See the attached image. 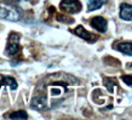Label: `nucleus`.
<instances>
[{
    "label": "nucleus",
    "instance_id": "f257e3e1",
    "mask_svg": "<svg viewBox=\"0 0 132 120\" xmlns=\"http://www.w3.org/2000/svg\"><path fill=\"white\" fill-rule=\"evenodd\" d=\"M0 18L10 22H18L22 18V13L15 5L0 1Z\"/></svg>",
    "mask_w": 132,
    "mask_h": 120
},
{
    "label": "nucleus",
    "instance_id": "f03ea898",
    "mask_svg": "<svg viewBox=\"0 0 132 120\" xmlns=\"http://www.w3.org/2000/svg\"><path fill=\"white\" fill-rule=\"evenodd\" d=\"M21 50L20 46V34L15 32H11L9 35V40H7V45L5 49V53L7 56H15L17 52Z\"/></svg>",
    "mask_w": 132,
    "mask_h": 120
},
{
    "label": "nucleus",
    "instance_id": "7ed1b4c3",
    "mask_svg": "<svg viewBox=\"0 0 132 120\" xmlns=\"http://www.w3.org/2000/svg\"><path fill=\"white\" fill-rule=\"evenodd\" d=\"M61 10L65 13H78L81 11V3L79 0H62L60 4Z\"/></svg>",
    "mask_w": 132,
    "mask_h": 120
},
{
    "label": "nucleus",
    "instance_id": "20e7f679",
    "mask_svg": "<svg viewBox=\"0 0 132 120\" xmlns=\"http://www.w3.org/2000/svg\"><path fill=\"white\" fill-rule=\"evenodd\" d=\"M73 33H74L76 36H79L81 39L86 40L88 43H95V41L98 39V36L95 35V34H92V33H90L88 30H86L82 26H78V27L73 30Z\"/></svg>",
    "mask_w": 132,
    "mask_h": 120
},
{
    "label": "nucleus",
    "instance_id": "39448f33",
    "mask_svg": "<svg viewBox=\"0 0 132 120\" xmlns=\"http://www.w3.org/2000/svg\"><path fill=\"white\" fill-rule=\"evenodd\" d=\"M90 24H91L92 28H95L97 32H100V33H105L107 29H108V22H107V20L101 16H96V17H93V18H91Z\"/></svg>",
    "mask_w": 132,
    "mask_h": 120
},
{
    "label": "nucleus",
    "instance_id": "423d86ee",
    "mask_svg": "<svg viewBox=\"0 0 132 120\" xmlns=\"http://www.w3.org/2000/svg\"><path fill=\"white\" fill-rule=\"evenodd\" d=\"M119 16H120L121 20L126 21V22H131L132 21V5L126 4V3L121 4Z\"/></svg>",
    "mask_w": 132,
    "mask_h": 120
},
{
    "label": "nucleus",
    "instance_id": "0eeeda50",
    "mask_svg": "<svg viewBox=\"0 0 132 120\" xmlns=\"http://www.w3.org/2000/svg\"><path fill=\"white\" fill-rule=\"evenodd\" d=\"M30 107L36 109V110H44L47 108V101L45 97H34L32 100Z\"/></svg>",
    "mask_w": 132,
    "mask_h": 120
},
{
    "label": "nucleus",
    "instance_id": "6e6552de",
    "mask_svg": "<svg viewBox=\"0 0 132 120\" xmlns=\"http://www.w3.org/2000/svg\"><path fill=\"white\" fill-rule=\"evenodd\" d=\"M116 50L127 55V56H132V41H125V43L118 44Z\"/></svg>",
    "mask_w": 132,
    "mask_h": 120
},
{
    "label": "nucleus",
    "instance_id": "1a4fd4ad",
    "mask_svg": "<svg viewBox=\"0 0 132 120\" xmlns=\"http://www.w3.org/2000/svg\"><path fill=\"white\" fill-rule=\"evenodd\" d=\"M105 0H88L87 3V11H96L98 9H101L104 5Z\"/></svg>",
    "mask_w": 132,
    "mask_h": 120
},
{
    "label": "nucleus",
    "instance_id": "9d476101",
    "mask_svg": "<svg viewBox=\"0 0 132 120\" xmlns=\"http://www.w3.org/2000/svg\"><path fill=\"white\" fill-rule=\"evenodd\" d=\"M0 86H10L11 90H16L17 89V83L16 80L11 78V76H5L0 80Z\"/></svg>",
    "mask_w": 132,
    "mask_h": 120
},
{
    "label": "nucleus",
    "instance_id": "9b49d317",
    "mask_svg": "<svg viewBox=\"0 0 132 120\" xmlns=\"http://www.w3.org/2000/svg\"><path fill=\"white\" fill-rule=\"evenodd\" d=\"M9 118L10 119H28V114L24 110H17V112L11 113Z\"/></svg>",
    "mask_w": 132,
    "mask_h": 120
},
{
    "label": "nucleus",
    "instance_id": "f8f14e48",
    "mask_svg": "<svg viewBox=\"0 0 132 120\" xmlns=\"http://www.w3.org/2000/svg\"><path fill=\"white\" fill-rule=\"evenodd\" d=\"M122 81L132 89V75H124L122 76Z\"/></svg>",
    "mask_w": 132,
    "mask_h": 120
},
{
    "label": "nucleus",
    "instance_id": "ddd939ff",
    "mask_svg": "<svg viewBox=\"0 0 132 120\" xmlns=\"http://www.w3.org/2000/svg\"><path fill=\"white\" fill-rule=\"evenodd\" d=\"M130 68H131V69H132V63H131V64H130Z\"/></svg>",
    "mask_w": 132,
    "mask_h": 120
}]
</instances>
